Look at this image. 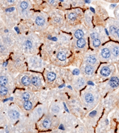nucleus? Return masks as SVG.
<instances>
[{
	"instance_id": "7",
	"label": "nucleus",
	"mask_w": 119,
	"mask_h": 133,
	"mask_svg": "<svg viewBox=\"0 0 119 133\" xmlns=\"http://www.w3.org/2000/svg\"><path fill=\"white\" fill-rule=\"evenodd\" d=\"M35 23L37 25L39 26H44L45 24L44 18L41 16H38L35 19Z\"/></svg>"
},
{
	"instance_id": "12",
	"label": "nucleus",
	"mask_w": 119,
	"mask_h": 133,
	"mask_svg": "<svg viewBox=\"0 0 119 133\" xmlns=\"http://www.w3.org/2000/svg\"><path fill=\"white\" fill-rule=\"evenodd\" d=\"M96 62V59L94 56L90 55L86 59V62L89 63V64H95Z\"/></svg>"
},
{
	"instance_id": "20",
	"label": "nucleus",
	"mask_w": 119,
	"mask_h": 133,
	"mask_svg": "<svg viewBox=\"0 0 119 133\" xmlns=\"http://www.w3.org/2000/svg\"><path fill=\"white\" fill-rule=\"evenodd\" d=\"M8 93V89L7 88L4 86H2L1 85V87H0V94L1 95H6V94Z\"/></svg>"
},
{
	"instance_id": "8",
	"label": "nucleus",
	"mask_w": 119,
	"mask_h": 133,
	"mask_svg": "<svg viewBox=\"0 0 119 133\" xmlns=\"http://www.w3.org/2000/svg\"><path fill=\"white\" fill-rule=\"evenodd\" d=\"M8 115L12 119H16L18 118L20 116V114L18 112L16 111V110H10L8 112Z\"/></svg>"
},
{
	"instance_id": "18",
	"label": "nucleus",
	"mask_w": 119,
	"mask_h": 133,
	"mask_svg": "<svg viewBox=\"0 0 119 133\" xmlns=\"http://www.w3.org/2000/svg\"><path fill=\"white\" fill-rule=\"evenodd\" d=\"M23 106H24V108L25 110H30L32 108V103H31V101H25L24 103V104H23Z\"/></svg>"
},
{
	"instance_id": "39",
	"label": "nucleus",
	"mask_w": 119,
	"mask_h": 133,
	"mask_svg": "<svg viewBox=\"0 0 119 133\" xmlns=\"http://www.w3.org/2000/svg\"><path fill=\"white\" fill-rule=\"evenodd\" d=\"M64 84H63V85H61V86H60V88H61V87H63V86H64Z\"/></svg>"
},
{
	"instance_id": "37",
	"label": "nucleus",
	"mask_w": 119,
	"mask_h": 133,
	"mask_svg": "<svg viewBox=\"0 0 119 133\" xmlns=\"http://www.w3.org/2000/svg\"><path fill=\"white\" fill-rule=\"evenodd\" d=\"M59 128L61 129V130H64V128L63 127V125H61L59 127Z\"/></svg>"
},
{
	"instance_id": "10",
	"label": "nucleus",
	"mask_w": 119,
	"mask_h": 133,
	"mask_svg": "<svg viewBox=\"0 0 119 133\" xmlns=\"http://www.w3.org/2000/svg\"><path fill=\"white\" fill-rule=\"evenodd\" d=\"M77 46L79 48H83L85 47V45H86V41H85V39L83 38H80V39H78L77 41Z\"/></svg>"
},
{
	"instance_id": "14",
	"label": "nucleus",
	"mask_w": 119,
	"mask_h": 133,
	"mask_svg": "<svg viewBox=\"0 0 119 133\" xmlns=\"http://www.w3.org/2000/svg\"><path fill=\"white\" fill-rule=\"evenodd\" d=\"M85 98L86 101L87 103H92L94 100V96H93L92 94H90V93H88V94H86Z\"/></svg>"
},
{
	"instance_id": "34",
	"label": "nucleus",
	"mask_w": 119,
	"mask_h": 133,
	"mask_svg": "<svg viewBox=\"0 0 119 133\" xmlns=\"http://www.w3.org/2000/svg\"><path fill=\"white\" fill-rule=\"evenodd\" d=\"M15 9V8H14V7H13V8H8V9L6 10V12H13V10Z\"/></svg>"
},
{
	"instance_id": "16",
	"label": "nucleus",
	"mask_w": 119,
	"mask_h": 133,
	"mask_svg": "<svg viewBox=\"0 0 119 133\" xmlns=\"http://www.w3.org/2000/svg\"><path fill=\"white\" fill-rule=\"evenodd\" d=\"M56 78V75L53 72H50L47 75V79L49 81H53Z\"/></svg>"
},
{
	"instance_id": "6",
	"label": "nucleus",
	"mask_w": 119,
	"mask_h": 133,
	"mask_svg": "<svg viewBox=\"0 0 119 133\" xmlns=\"http://www.w3.org/2000/svg\"><path fill=\"white\" fill-rule=\"evenodd\" d=\"M29 2H28V1L26 0H21V1L20 2L19 6L20 7L21 9H22L23 10H25L27 8L29 7Z\"/></svg>"
},
{
	"instance_id": "24",
	"label": "nucleus",
	"mask_w": 119,
	"mask_h": 133,
	"mask_svg": "<svg viewBox=\"0 0 119 133\" xmlns=\"http://www.w3.org/2000/svg\"><path fill=\"white\" fill-rule=\"evenodd\" d=\"M77 15L74 13H71L69 14V19L70 20H74L76 19Z\"/></svg>"
},
{
	"instance_id": "11",
	"label": "nucleus",
	"mask_w": 119,
	"mask_h": 133,
	"mask_svg": "<svg viewBox=\"0 0 119 133\" xmlns=\"http://www.w3.org/2000/svg\"><path fill=\"white\" fill-rule=\"evenodd\" d=\"M22 83L25 86H28L30 84V79L28 76H24L22 79Z\"/></svg>"
},
{
	"instance_id": "2",
	"label": "nucleus",
	"mask_w": 119,
	"mask_h": 133,
	"mask_svg": "<svg viewBox=\"0 0 119 133\" xmlns=\"http://www.w3.org/2000/svg\"><path fill=\"white\" fill-rule=\"evenodd\" d=\"M111 53L114 57L119 58V44H114L111 46Z\"/></svg>"
},
{
	"instance_id": "19",
	"label": "nucleus",
	"mask_w": 119,
	"mask_h": 133,
	"mask_svg": "<svg viewBox=\"0 0 119 133\" xmlns=\"http://www.w3.org/2000/svg\"><path fill=\"white\" fill-rule=\"evenodd\" d=\"M8 82V80L7 78L4 76H1L0 77V84L2 86H5Z\"/></svg>"
},
{
	"instance_id": "31",
	"label": "nucleus",
	"mask_w": 119,
	"mask_h": 133,
	"mask_svg": "<svg viewBox=\"0 0 119 133\" xmlns=\"http://www.w3.org/2000/svg\"><path fill=\"white\" fill-rule=\"evenodd\" d=\"M48 2L51 5H54L56 2V0H48Z\"/></svg>"
},
{
	"instance_id": "21",
	"label": "nucleus",
	"mask_w": 119,
	"mask_h": 133,
	"mask_svg": "<svg viewBox=\"0 0 119 133\" xmlns=\"http://www.w3.org/2000/svg\"><path fill=\"white\" fill-rule=\"evenodd\" d=\"M43 127L45 128H48L51 126V121L48 119H44L42 122Z\"/></svg>"
},
{
	"instance_id": "30",
	"label": "nucleus",
	"mask_w": 119,
	"mask_h": 133,
	"mask_svg": "<svg viewBox=\"0 0 119 133\" xmlns=\"http://www.w3.org/2000/svg\"><path fill=\"white\" fill-rule=\"evenodd\" d=\"M96 115V112L95 111V110H94V111H92V112H90V114H89V116H92H92H95Z\"/></svg>"
},
{
	"instance_id": "25",
	"label": "nucleus",
	"mask_w": 119,
	"mask_h": 133,
	"mask_svg": "<svg viewBox=\"0 0 119 133\" xmlns=\"http://www.w3.org/2000/svg\"><path fill=\"white\" fill-rule=\"evenodd\" d=\"M29 97H30V95L28 93H23V95H22V98H23V99L24 100V101H27V100H29Z\"/></svg>"
},
{
	"instance_id": "38",
	"label": "nucleus",
	"mask_w": 119,
	"mask_h": 133,
	"mask_svg": "<svg viewBox=\"0 0 119 133\" xmlns=\"http://www.w3.org/2000/svg\"><path fill=\"white\" fill-rule=\"evenodd\" d=\"M88 84H89V85H94V83L92 82L91 81H88Z\"/></svg>"
},
{
	"instance_id": "22",
	"label": "nucleus",
	"mask_w": 119,
	"mask_h": 133,
	"mask_svg": "<svg viewBox=\"0 0 119 133\" xmlns=\"http://www.w3.org/2000/svg\"><path fill=\"white\" fill-rule=\"evenodd\" d=\"M101 45V41L100 39L96 38V39H93V45L95 47H98Z\"/></svg>"
},
{
	"instance_id": "15",
	"label": "nucleus",
	"mask_w": 119,
	"mask_h": 133,
	"mask_svg": "<svg viewBox=\"0 0 119 133\" xmlns=\"http://www.w3.org/2000/svg\"><path fill=\"white\" fill-rule=\"evenodd\" d=\"M84 33L82 30L80 29H77V31H76V32H74V36L77 39H80V38H82V37H83Z\"/></svg>"
},
{
	"instance_id": "1",
	"label": "nucleus",
	"mask_w": 119,
	"mask_h": 133,
	"mask_svg": "<svg viewBox=\"0 0 119 133\" xmlns=\"http://www.w3.org/2000/svg\"><path fill=\"white\" fill-rule=\"evenodd\" d=\"M109 85L113 89H116L119 86V78L117 76H113L109 81Z\"/></svg>"
},
{
	"instance_id": "28",
	"label": "nucleus",
	"mask_w": 119,
	"mask_h": 133,
	"mask_svg": "<svg viewBox=\"0 0 119 133\" xmlns=\"http://www.w3.org/2000/svg\"><path fill=\"white\" fill-rule=\"evenodd\" d=\"M52 110H53V112L57 113L59 111V108L57 106H54L52 108Z\"/></svg>"
},
{
	"instance_id": "17",
	"label": "nucleus",
	"mask_w": 119,
	"mask_h": 133,
	"mask_svg": "<svg viewBox=\"0 0 119 133\" xmlns=\"http://www.w3.org/2000/svg\"><path fill=\"white\" fill-rule=\"evenodd\" d=\"M57 57L60 60L64 61L66 59V54L64 51H60L58 53Z\"/></svg>"
},
{
	"instance_id": "32",
	"label": "nucleus",
	"mask_w": 119,
	"mask_h": 133,
	"mask_svg": "<svg viewBox=\"0 0 119 133\" xmlns=\"http://www.w3.org/2000/svg\"><path fill=\"white\" fill-rule=\"evenodd\" d=\"M116 16H117V18H118L119 19V6L118 7H117V8H116Z\"/></svg>"
},
{
	"instance_id": "3",
	"label": "nucleus",
	"mask_w": 119,
	"mask_h": 133,
	"mask_svg": "<svg viewBox=\"0 0 119 133\" xmlns=\"http://www.w3.org/2000/svg\"><path fill=\"white\" fill-rule=\"evenodd\" d=\"M111 51L109 48H104L101 50V55L102 57V58L105 59H108L111 57Z\"/></svg>"
},
{
	"instance_id": "29",
	"label": "nucleus",
	"mask_w": 119,
	"mask_h": 133,
	"mask_svg": "<svg viewBox=\"0 0 119 133\" xmlns=\"http://www.w3.org/2000/svg\"><path fill=\"white\" fill-rule=\"evenodd\" d=\"M79 73H80V71H79V69H76L73 71V75H78L79 74Z\"/></svg>"
},
{
	"instance_id": "35",
	"label": "nucleus",
	"mask_w": 119,
	"mask_h": 133,
	"mask_svg": "<svg viewBox=\"0 0 119 133\" xmlns=\"http://www.w3.org/2000/svg\"><path fill=\"white\" fill-rule=\"evenodd\" d=\"M4 46H2V45H1V53H2V51H4Z\"/></svg>"
},
{
	"instance_id": "5",
	"label": "nucleus",
	"mask_w": 119,
	"mask_h": 133,
	"mask_svg": "<svg viewBox=\"0 0 119 133\" xmlns=\"http://www.w3.org/2000/svg\"><path fill=\"white\" fill-rule=\"evenodd\" d=\"M111 72V70L108 66H104L101 69V74L103 76H108Z\"/></svg>"
},
{
	"instance_id": "26",
	"label": "nucleus",
	"mask_w": 119,
	"mask_h": 133,
	"mask_svg": "<svg viewBox=\"0 0 119 133\" xmlns=\"http://www.w3.org/2000/svg\"><path fill=\"white\" fill-rule=\"evenodd\" d=\"M85 84V81L83 78H79L77 80V84L79 86H82Z\"/></svg>"
},
{
	"instance_id": "27",
	"label": "nucleus",
	"mask_w": 119,
	"mask_h": 133,
	"mask_svg": "<svg viewBox=\"0 0 119 133\" xmlns=\"http://www.w3.org/2000/svg\"><path fill=\"white\" fill-rule=\"evenodd\" d=\"M90 37L92 39L98 38V34L96 32H92L90 33Z\"/></svg>"
},
{
	"instance_id": "13",
	"label": "nucleus",
	"mask_w": 119,
	"mask_h": 133,
	"mask_svg": "<svg viewBox=\"0 0 119 133\" xmlns=\"http://www.w3.org/2000/svg\"><path fill=\"white\" fill-rule=\"evenodd\" d=\"M94 69L93 68L92 66L91 65H87L85 68V71L86 72V74L88 75H92L94 73Z\"/></svg>"
},
{
	"instance_id": "23",
	"label": "nucleus",
	"mask_w": 119,
	"mask_h": 133,
	"mask_svg": "<svg viewBox=\"0 0 119 133\" xmlns=\"http://www.w3.org/2000/svg\"><path fill=\"white\" fill-rule=\"evenodd\" d=\"M24 45H25L26 48H27L28 49H31L32 48V43L31 42V41L29 40V39L26 41Z\"/></svg>"
},
{
	"instance_id": "9",
	"label": "nucleus",
	"mask_w": 119,
	"mask_h": 133,
	"mask_svg": "<svg viewBox=\"0 0 119 133\" xmlns=\"http://www.w3.org/2000/svg\"><path fill=\"white\" fill-rule=\"evenodd\" d=\"M32 83L35 85V86L38 87L41 85V79H39V78H38V76H34L32 78Z\"/></svg>"
},
{
	"instance_id": "33",
	"label": "nucleus",
	"mask_w": 119,
	"mask_h": 133,
	"mask_svg": "<svg viewBox=\"0 0 119 133\" xmlns=\"http://www.w3.org/2000/svg\"><path fill=\"white\" fill-rule=\"evenodd\" d=\"M5 1L9 4H13L16 1V0H5Z\"/></svg>"
},
{
	"instance_id": "4",
	"label": "nucleus",
	"mask_w": 119,
	"mask_h": 133,
	"mask_svg": "<svg viewBox=\"0 0 119 133\" xmlns=\"http://www.w3.org/2000/svg\"><path fill=\"white\" fill-rule=\"evenodd\" d=\"M117 30V25L113 24L110 25L109 28V33L113 37L116 38V33Z\"/></svg>"
},
{
	"instance_id": "36",
	"label": "nucleus",
	"mask_w": 119,
	"mask_h": 133,
	"mask_svg": "<svg viewBox=\"0 0 119 133\" xmlns=\"http://www.w3.org/2000/svg\"><path fill=\"white\" fill-rule=\"evenodd\" d=\"M63 104H64V108H65V110H66V112H69V110H68L67 108L66 105H65V104L64 103H63Z\"/></svg>"
}]
</instances>
